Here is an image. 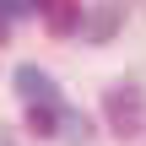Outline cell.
Segmentation results:
<instances>
[{
    "label": "cell",
    "mask_w": 146,
    "mask_h": 146,
    "mask_svg": "<svg viewBox=\"0 0 146 146\" xmlns=\"http://www.w3.org/2000/svg\"><path fill=\"white\" fill-rule=\"evenodd\" d=\"M16 98L27 108L33 135H65V141H87V119L76 108H65V98L54 92V81L38 65H16Z\"/></svg>",
    "instance_id": "cell-1"
},
{
    "label": "cell",
    "mask_w": 146,
    "mask_h": 146,
    "mask_svg": "<svg viewBox=\"0 0 146 146\" xmlns=\"http://www.w3.org/2000/svg\"><path fill=\"white\" fill-rule=\"evenodd\" d=\"M103 108H108V125H114L119 135H141V125H146V98H141V87H130V81L108 87Z\"/></svg>",
    "instance_id": "cell-2"
},
{
    "label": "cell",
    "mask_w": 146,
    "mask_h": 146,
    "mask_svg": "<svg viewBox=\"0 0 146 146\" xmlns=\"http://www.w3.org/2000/svg\"><path fill=\"white\" fill-rule=\"evenodd\" d=\"M38 11L54 33H76V22H81V0H38Z\"/></svg>",
    "instance_id": "cell-3"
},
{
    "label": "cell",
    "mask_w": 146,
    "mask_h": 146,
    "mask_svg": "<svg viewBox=\"0 0 146 146\" xmlns=\"http://www.w3.org/2000/svg\"><path fill=\"white\" fill-rule=\"evenodd\" d=\"M33 5H38V0H0V11H5V16H27Z\"/></svg>",
    "instance_id": "cell-4"
},
{
    "label": "cell",
    "mask_w": 146,
    "mask_h": 146,
    "mask_svg": "<svg viewBox=\"0 0 146 146\" xmlns=\"http://www.w3.org/2000/svg\"><path fill=\"white\" fill-rule=\"evenodd\" d=\"M0 43H5V11H0Z\"/></svg>",
    "instance_id": "cell-5"
}]
</instances>
